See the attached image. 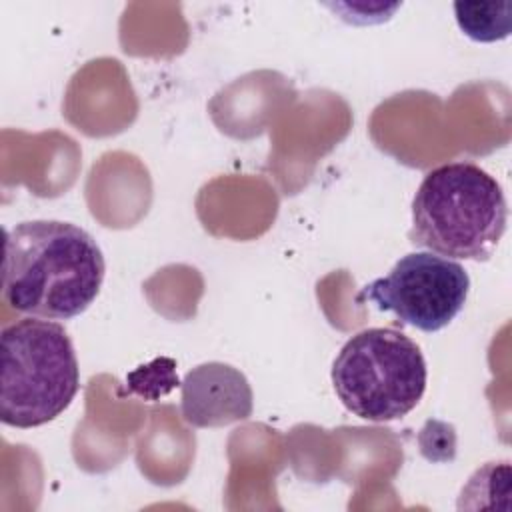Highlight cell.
Instances as JSON below:
<instances>
[{"instance_id": "6", "label": "cell", "mask_w": 512, "mask_h": 512, "mask_svg": "<svg viewBox=\"0 0 512 512\" xmlns=\"http://www.w3.org/2000/svg\"><path fill=\"white\" fill-rule=\"evenodd\" d=\"M254 394L246 376L224 362H204L180 384V412L194 428H218L252 416Z\"/></svg>"}, {"instance_id": "7", "label": "cell", "mask_w": 512, "mask_h": 512, "mask_svg": "<svg viewBox=\"0 0 512 512\" xmlns=\"http://www.w3.org/2000/svg\"><path fill=\"white\" fill-rule=\"evenodd\" d=\"M456 22L460 30L476 42H496L510 34L512 4H484V2H456Z\"/></svg>"}, {"instance_id": "3", "label": "cell", "mask_w": 512, "mask_h": 512, "mask_svg": "<svg viewBox=\"0 0 512 512\" xmlns=\"http://www.w3.org/2000/svg\"><path fill=\"white\" fill-rule=\"evenodd\" d=\"M0 342V420L14 428L52 422L80 388V368L68 332L58 322L28 316L6 324Z\"/></svg>"}, {"instance_id": "1", "label": "cell", "mask_w": 512, "mask_h": 512, "mask_svg": "<svg viewBox=\"0 0 512 512\" xmlns=\"http://www.w3.org/2000/svg\"><path fill=\"white\" fill-rule=\"evenodd\" d=\"M104 256L94 236L62 220H28L6 232L4 302L26 316L70 320L100 294Z\"/></svg>"}, {"instance_id": "4", "label": "cell", "mask_w": 512, "mask_h": 512, "mask_svg": "<svg viewBox=\"0 0 512 512\" xmlns=\"http://www.w3.org/2000/svg\"><path fill=\"white\" fill-rule=\"evenodd\" d=\"M428 380L420 346L394 328L354 334L332 364L334 390L348 412L368 422H390L412 412Z\"/></svg>"}, {"instance_id": "2", "label": "cell", "mask_w": 512, "mask_h": 512, "mask_svg": "<svg viewBox=\"0 0 512 512\" xmlns=\"http://www.w3.org/2000/svg\"><path fill=\"white\" fill-rule=\"evenodd\" d=\"M508 220L502 186L472 162H450L430 170L412 200L408 238L444 258L486 262Z\"/></svg>"}, {"instance_id": "5", "label": "cell", "mask_w": 512, "mask_h": 512, "mask_svg": "<svg viewBox=\"0 0 512 512\" xmlns=\"http://www.w3.org/2000/svg\"><path fill=\"white\" fill-rule=\"evenodd\" d=\"M468 292L470 278L462 264L434 252H410L388 276L366 284L358 300L392 312L402 324L438 332L458 316Z\"/></svg>"}]
</instances>
